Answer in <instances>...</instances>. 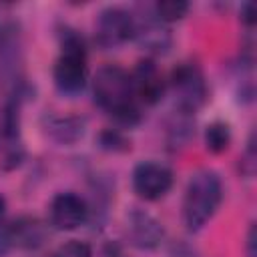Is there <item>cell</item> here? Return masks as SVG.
I'll return each instance as SVG.
<instances>
[{"instance_id":"obj_3","label":"cell","mask_w":257,"mask_h":257,"mask_svg":"<svg viewBox=\"0 0 257 257\" xmlns=\"http://www.w3.org/2000/svg\"><path fill=\"white\" fill-rule=\"evenodd\" d=\"M223 201V181L213 169L191 175L183 195V225L189 233H199L217 213Z\"/></svg>"},{"instance_id":"obj_1","label":"cell","mask_w":257,"mask_h":257,"mask_svg":"<svg viewBox=\"0 0 257 257\" xmlns=\"http://www.w3.org/2000/svg\"><path fill=\"white\" fill-rule=\"evenodd\" d=\"M92 94L98 108L104 110L116 124L131 128L141 122L143 106L135 96L131 72H126L122 66H100L92 78Z\"/></svg>"},{"instance_id":"obj_16","label":"cell","mask_w":257,"mask_h":257,"mask_svg":"<svg viewBox=\"0 0 257 257\" xmlns=\"http://www.w3.org/2000/svg\"><path fill=\"white\" fill-rule=\"evenodd\" d=\"M96 143L106 153H124L131 149V141L120 128H104L98 133Z\"/></svg>"},{"instance_id":"obj_2","label":"cell","mask_w":257,"mask_h":257,"mask_svg":"<svg viewBox=\"0 0 257 257\" xmlns=\"http://www.w3.org/2000/svg\"><path fill=\"white\" fill-rule=\"evenodd\" d=\"M60 54L52 66V80L60 94L76 96L88 82V46L82 34L70 26L58 32Z\"/></svg>"},{"instance_id":"obj_21","label":"cell","mask_w":257,"mask_h":257,"mask_svg":"<svg viewBox=\"0 0 257 257\" xmlns=\"http://www.w3.org/2000/svg\"><path fill=\"white\" fill-rule=\"evenodd\" d=\"M171 257H197V253H195L189 245L179 243V245H173V249H171Z\"/></svg>"},{"instance_id":"obj_17","label":"cell","mask_w":257,"mask_h":257,"mask_svg":"<svg viewBox=\"0 0 257 257\" xmlns=\"http://www.w3.org/2000/svg\"><path fill=\"white\" fill-rule=\"evenodd\" d=\"M52 257H92V249L88 243L78 241V239H70L66 243H62Z\"/></svg>"},{"instance_id":"obj_12","label":"cell","mask_w":257,"mask_h":257,"mask_svg":"<svg viewBox=\"0 0 257 257\" xmlns=\"http://www.w3.org/2000/svg\"><path fill=\"white\" fill-rule=\"evenodd\" d=\"M40 126L44 135L56 145L70 147L84 139L86 135V118L80 114H54L48 112L42 116Z\"/></svg>"},{"instance_id":"obj_4","label":"cell","mask_w":257,"mask_h":257,"mask_svg":"<svg viewBox=\"0 0 257 257\" xmlns=\"http://www.w3.org/2000/svg\"><path fill=\"white\" fill-rule=\"evenodd\" d=\"M167 90H173L175 94V108L191 114H197V110H201L209 100V86L205 74L195 62L177 64L167 78Z\"/></svg>"},{"instance_id":"obj_10","label":"cell","mask_w":257,"mask_h":257,"mask_svg":"<svg viewBox=\"0 0 257 257\" xmlns=\"http://www.w3.org/2000/svg\"><path fill=\"white\" fill-rule=\"evenodd\" d=\"M135 96L141 106H155L167 92V78L153 58H143L131 72Z\"/></svg>"},{"instance_id":"obj_15","label":"cell","mask_w":257,"mask_h":257,"mask_svg":"<svg viewBox=\"0 0 257 257\" xmlns=\"http://www.w3.org/2000/svg\"><path fill=\"white\" fill-rule=\"evenodd\" d=\"M191 4L185 0H159L153 4V14L163 22V24H171L177 20H183L189 12Z\"/></svg>"},{"instance_id":"obj_11","label":"cell","mask_w":257,"mask_h":257,"mask_svg":"<svg viewBox=\"0 0 257 257\" xmlns=\"http://www.w3.org/2000/svg\"><path fill=\"white\" fill-rule=\"evenodd\" d=\"M133 40L151 54H165L171 46V32L149 8L145 14H135V36Z\"/></svg>"},{"instance_id":"obj_13","label":"cell","mask_w":257,"mask_h":257,"mask_svg":"<svg viewBox=\"0 0 257 257\" xmlns=\"http://www.w3.org/2000/svg\"><path fill=\"white\" fill-rule=\"evenodd\" d=\"M165 135H167V145L171 149L185 147L195 135V114L185 112L181 108H175L167 120Z\"/></svg>"},{"instance_id":"obj_7","label":"cell","mask_w":257,"mask_h":257,"mask_svg":"<svg viewBox=\"0 0 257 257\" xmlns=\"http://www.w3.org/2000/svg\"><path fill=\"white\" fill-rule=\"evenodd\" d=\"M173 171L161 161H141L131 175L133 191L143 201H159L173 187Z\"/></svg>"},{"instance_id":"obj_14","label":"cell","mask_w":257,"mask_h":257,"mask_svg":"<svg viewBox=\"0 0 257 257\" xmlns=\"http://www.w3.org/2000/svg\"><path fill=\"white\" fill-rule=\"evenodd\" d=\"M203 141H205V149L209 153L221 155L231 145V126L225 120H213L205 126Z\"/></svg>"},{"instance_id":"obj_22","label":"cell","mask_w":257,"mask_h":257,"mask_svg":"<svg viewBox=\"0 0 257 257\" xmlns=\"http://www.w3.org/2000/svg\"><path fill=\"white\" fill-rule=\"evenodd\" d=\"M6 219V199L0 195V223H4Z\"/></svg>"},{"instance_id":"obj_20","label":"cell","mask_w":257,"mask_h":257,"mask_svg":"<svg viewBox=\"0 0 257 257\" xmlns=\"http://www.w3.org/2000/svg\"><path fill=\"white\" fill-rule=\"evenodd\" d=\"M257 233H255V225L251 223L249 231H247V239H245V253L247 257H257Z\"/></svg>"},{"instance_id":"obj_5","label":"cell","mask_w":257,"mask_h":257,"mask_svg":"<svg viewBox=\"0 0 257 257\" xmlns=\"http://www.w3.org/2000/svg\"><path fill=\"white\" fill-rule=\"evenodd\" d=\"M48 223L30 215L0 223V257H6L14 249L32 251L42 247L48 237Z\"/></svg>"},{"instance_id":"obj_6","label":"cell","mask_w":257,"mask_h":257,"mask_svg":"<svg viewBox=\"0 0 257 257\" xmlns=\"http://www.w3.org/2000/svg\"><path fill=\"white\" fill-rule=\"evenodd\" d=\"M135 36V12L122 6H106L94 22V38L102 48H116Z\"/></svg>"},{"instance_id":"obj_9","label":"cell","mask_w":257,"mask_h":257,"mask_svg":"<svg viewBox=\"0 0 257 257\" xmlns=\"http://www.w3.org/2000/svg\"><path fill=\"white\" fill-rule=\"evenodd\" d=\"M124 235L133 247L141 251H153L163 243L165 227L149 211L133 207L124 217Z\"/></svg>"},{"instance_id":"obj_19","label":"cell","mask_w":257,"mask_h":257,"mask_svg":"<svg viewBox=\"0 0 257 257\" xmlns=\"http://www.w3.org/2000/svg\"><path fill=\"white\" fill-rule=\"evenodd\" d=\"M239 16H241V22L247 26V28H253L257 16H255V6L251 2H243L241 4V10H239Z\"/></svg>"},{"instance_id":"obj_8","label":"cell","mask_w":257,"mask_h":257,"mask_svg":"<svg viewBox=\"0 0 257 257\" xmlns=\"http://www.w3.org/2000/svg\"><path fill=\"white\" fill-rule=\"evenodd\" d=\"M90 219V205L74 191H62L48 205V225L56 231H74Z\"/></svg>"},{"instance_id":"obj_18","label":"cell","mask_w":257,"mask_h":257,"mask_svg":"<svg viewBox=\"0 0 257 257\" xmlns=\"http://www.w3.org/2000/svg\"><path fill=\"white\" fill-rule=\"evenodd\" d=\"M241 169L245 175H253V169H255V133H251V137L247 141V149H245L243 159H241Z\"/></svg>"}]
</instances>
